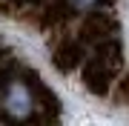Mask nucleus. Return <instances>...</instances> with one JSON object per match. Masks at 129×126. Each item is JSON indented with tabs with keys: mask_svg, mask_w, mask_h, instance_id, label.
Wrapping results in <instances>:
<instances>
[{
	"mask_svg": "<svg viewBox=\"0 0 129 126\" xmlns=\"http://www.w3.org/2000/svg\"><path fill=\"white\" fill-rule=\"evenodd\" d=\"M98 3H101V0H66V6H69L72 12H89V9H95Z\"/></svg>",
	"mask_w": 129,
	"mask_h": 126,
	"instance_id": "obj_2",
	"label": "nucleus"
},
{
	"mask_svg": "<svg viewBox=\"0 0 129 126\" xmlns=\"http://www.w3.org/2000/svg\"><path fill=\"white\" fill-rule=\"evenodd\" d=\"M35 92L26 80L20 77H6L0 80V115L9 120H29L35 117Z\"/></svg>",
	"mask_w": 129,
	"mask_h": 126,
	"instance_id": "obj_1",
	"label": "nucleus"
}]
</instances>
